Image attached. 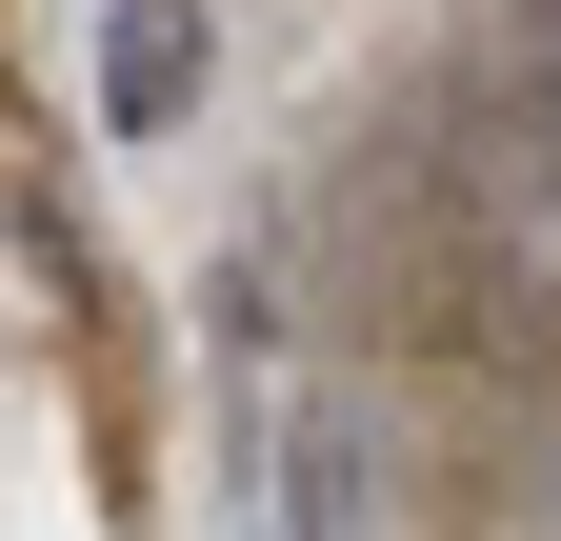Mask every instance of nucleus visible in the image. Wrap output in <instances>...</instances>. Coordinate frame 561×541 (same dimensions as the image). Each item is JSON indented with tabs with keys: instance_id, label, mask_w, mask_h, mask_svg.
<instances>
[{
	"instance_id": "f257e3e1",
	"label": "nucleus",
	"mask_w": 561,
	"mask_h": 541,
	"mask_svg": "<svg viewBox=\"0 0 561 541\" xmlns=\"http://www.w3.org/2000/svg\"><path fill=\"white\" fill-rule=\"evenodd\" d=\"M201 101H221V0H101V141L161 161Z\"/></svg>"
},
{
	"instance_id": "f03ea898",
	"label": "nucleus",
	"mask_w": 561,
	"mask_h": 541,
	"mask_svg": "<svg viewBox=\"0 0 561 541\" xmlns=\"http://www.w3.org/2000/svg\"><path fill=\"white\" fill-rule=\"evenodd\" d=\"M280 541H381V441H362V401H280Z\"/></svg>"
}]
</instances>
